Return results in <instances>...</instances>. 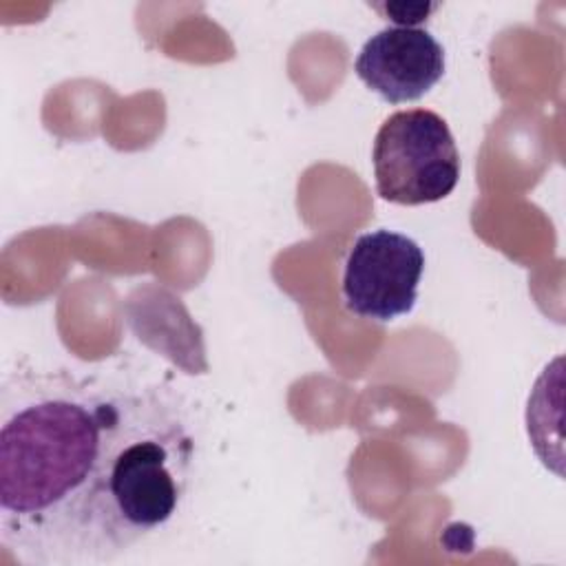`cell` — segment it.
<instances>
[{"label":"cell","mask_w":566,"mask_h":566,"mask_svg":"<svg viewBox=\"0 0 566 566\" xmlns=\"http://www.w3.org/2000/svg\"><path fill=\"white\" fill-rule=\"evenodd\" d=\"M195 453L153 389L18 371L0 389V542L24 564L111 562L175 517Z\"/></svg>","instance_id":"cell-1"},{"label":"cell","mask_w":566,"mask_h":566,"mask_svg":"<svg viewBox=\"0 0 566 566\" xmlns=\"http://www.w3.org/2000/svg\"><path fill=\"white\" fill-rule=\"evenodd\" d=\"M376 192L398 206L433 203L453 192L460 153L444 117L429 108L391 113L371 148Z\"/></svg>","instance_id":"cell-2"},{"label":"cell","mask_w":566,"mask_h":566,"mask_svg":"<svg viewBox=\"0 0 566 566\" xmlns=\"http://www.w3.org/2000/svg\"><path fill=\"white\" fill-rule=\"evenodd\" d=\"M424 252L407 234L387 228L360 234L345 259L343 303L376 323L409 314L418 301Z\"/></svg>","instance_id":"cell-3"},{"label":"cell","mask_w":566,"mask_h":566,"mask_svg":"<svg viewBox=\"0 0 566 566\" xmlns=\"http://www.w3.org/2000/svg\"><path fill=\"white\" fill-rule=\"evenodd\" d=\"M442 44L420 27H387L374 33L358 51V80L389 104L424 97L444 75Z\"/></svg>","instance_id":"cell-4"},{"label":"cell","mask_w":566,"mask_h":566,"mask_svg":"<svg viewBox=\"0 0 566 566\" xmlns=\"http://www.w3.org/2000/svg\"><path fill=\"white\" fill-rule=\"evenodd\" d=\"M440 4L438 2H380L371 4L380 15L394 22V27H416L424 22Z\"/></svg>","instance_id":"cell-5"}]
</instances>
